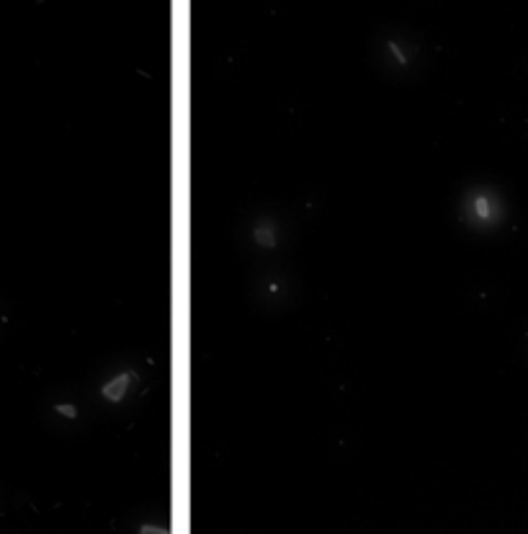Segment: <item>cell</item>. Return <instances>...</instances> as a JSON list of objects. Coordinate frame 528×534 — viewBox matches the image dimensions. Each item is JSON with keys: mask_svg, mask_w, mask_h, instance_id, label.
I'll return each mask as SVG.
<instances>
[{"mask_svg": "<svg viewBox=\"0 0 528 534\" xmlns=\"http://www.w3.org/2000/svg\"><path fill=\"white\" fill-rule=\"evenodd\" d=\"M131 380H134V375H131V372H124V375H119L116 380H111V382L101 390V395H103L106 400H111V403H119V400L124 398V393H126V387H129Z\"/></svg>", "mask_w": 528, "mask_h": 534, "instance_id": "6da1fadb", "label": "cell"}, {"mask_svg": "<svg viewBox=\"0 0 528 534\" xmlns=\"http://www.w3.org/2000/svg\"><path fill=\"white\" fill-rule=\"evenodd\" d=\"M139 534H167L162 526H152V524H144L142 529H139Z\"/></svg>", "mask_w": 528, "mask_h": 534, "instance_id": "7a4b0ae2", "label": "cell"}, {"mask_svg": "<svg viewBox=\"0 0 528 534\" xmlns=\"http://www.w3.org/2000/svg\"><path fill=\"white\" fill-rule=\"evenodd\" d=\"M57 413H62V416H67V418H75V416H78V411H75L72 405H57Z\"/></svg>", "mask_w": 528, "mask_h": 534, "instance_id": "3957f363", "label": "cell"}]
</instances>
